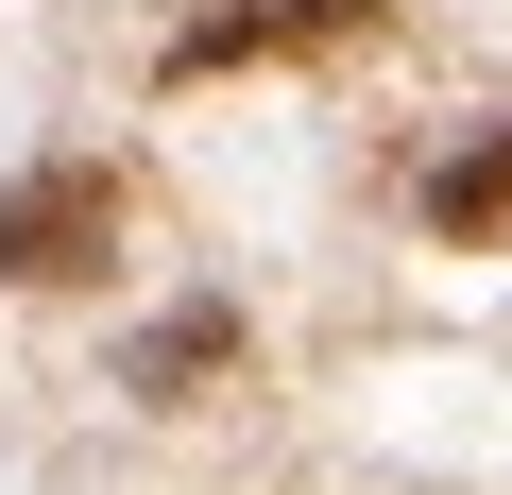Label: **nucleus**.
<instances>
[{
    "label": "nucleus",
    "mask_w": 512,
    "mask_h": 495,
    "mask_svg": "<svg viewBox=\"0 0 512 495\" xmlns=\"http://www.w3.org/2000/svg\"><path fill=\"white\" fill-rule=\"evenodd\" d=\"M222 359H239V308H171V325H137V342H120V393H154V410H171V393H188V376H222Z\"/></svg>",
    "instance_id": "3"
},
{
    "label": "nucleus",
    "mask_w": 512,
    "mask_h": 495,
    "mask_svg": "<svg viewBox=\"0 0 512 495\" xmlns=\"http://www.w3.org/2000/svg\"><path fill=\"white\" fill-rule=\"evenodd\" d=\"M308 35H359V0H205V18L171 35V86H205V69H256V52H308Z\"/></svg>",
    "instance_id": "2"
},
{
    "label": "nucleus",
    "mask_w": 512,
    "mask_h": 495,
    "mask_svg": "<svg viewBox=\"0 0 512 495\" xmlns=\"http://www.w3.org/2000/svg\"><path fill=\"white\" fill-rule=\"evenodd\" d=\"M103 257H120V171L103 154H52V171L0 188V274L18 291H86Z\"/></svg>",
    "instance_id": "1"
},
{
    "label": "nucleus",
    "mask_w": 512,
    "mask_h": 495,
    "mask_svg": "<svg viewBox=\"0 0 512 495\" xmlns=\"http://www.w3.org/2000/svg\"><path fill=\"white\" fill-rule=\"evenodd\" d=\"M495 222H512V120L461 137V154L427 171V239H495Z\"/></svg>",
    "instance_id": "4"
}]
</instances>
